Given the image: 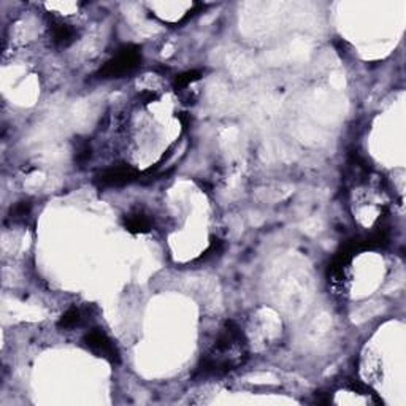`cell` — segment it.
<instances>
[{
    "label": "cell",
    "mask_w": 406,
    "mask_h": 406,
    "mask_svg": "<svg viewBox=\"0 0 406 406\" xmlns=\"http://www.w3.org/2000/svg\"><path fill=\"white\" fill-rule=\"evenodd\" d=\"M140 174L132 165L118 164L111 165L97 175V182L102 187H119L139 180Z\"/></svg>",
    "instance_id": "cell-4"
},
{
    "label": "cell",
    "mask_w": 406,
    "mask_h": 406,
    "mask_svg": "<svg viewBox=\"0 0 406 406\" xmlns=\"http://www.w3.org/2000/svg\"><path fill=\"white\" fill-rule=\"evenodd\" d=\"M124 227L130 233H148L152 228V219L143 210H134L126 215Z\"/></svg>",
    "instance_id": "cell-6"
},
{
    "label": "cell",
    "mask_w": 406,
    "mask_h": 406,
    "mask_svg": "<svg viewBox=\"0 0 406 406\" xmlns=\"http://www.w3.org/2000/svg\"><path fill=\"white\" fill-rule=\"evenodd\" d=\"M83 342L86 348L91 349L94 354H97L99 357H104L111 363L119 362V353L118 348L115 346V343L111 342L108 335L100 329H93L84 335Z\"/></svg>",
    "instance_id": "cell-3"
},
{
    "label": "cell",
    "mask_w": 406,
    "mask_h": 406,
    "mask_svg": "<svg viewBox=\"0 0 406 406\" xmlns=\"http://www.w3.org/2000/svg\"><path fill=\"white\" fill-rule=\"evenodd\" d=\"M30 213V203L29 202H19L16 206L12 210V217L13 219H24L25 216H29Z\"/></svg>",
    "instance_id": "cell-10"
},
{
    "label": "cell",
    "mask_w": 406,
    "mask_h": 406,
    "mask_svg": "<svg viewBox=\"0 0 406 406\" xmlns=\"http://www.w3.org/2000/svg\"><path fill=\"white\" fill-rule=\"evenodd\" d=\"M93 156V150H91V145L88 141H81L78 143V148H76V154H75V160L78 164H86Z\"/></svg>",
    "instance_id": "cell-9"
},
{
    "label": "cell",
    "mask_w": 406,
    "mask_h": 406,
    "mask_svg": "<svg viewBox=\"0 0 406 406\" xmlns=\"http://www.w3.org/2000/svg\"><path fill=\"white\" fill-rule=\"evenodd\" d=\"M49 37L56 48H67L78 37V32L72 24L62 19H53L49 24Z\"/></svg>",
    "instance_id": "cell-5"
},
{
    "label": "cell",
    "mask_w": 406,
    "mask_h": 406,
    "mask_svg": "<svg viewBox=\"0 0 406 406\" xmlns=\"http://www.w3.org/2000/svg\"><path fill=\"white\" fill-rule=\"evenodd\" d=\"M141 62V51L135 45L123 47L113 59H110L104 67L99 70V78H121L134 72Z\"/></svg>",
    "instance_id": "cell-2"
},
{
    "label": "cell",
    "mask_w": 406,
    "mask_h": 406,
    "mask_svg": "<svg viewBox=\"0 0 406 406\" xmlns=\"http://www.w3.org/2000/svg\"><path fill=\"white\" fill-rule=\"evenodd\" d=\"M248 357L246 339L237 322L227 321L217 335L211 351L202 359L199 373L203 377L210 374H226L245 363Z\"/></svg>",
    "instance_id": "cell-1"
},
{
    "label": "cell",
    "mask_w": 406,
    "mask_h": 406,
    "mask_svg": "<svg viewBox=\"0 0 406 406\" xmlns=\"http://www.w3.org/2000/svg\"><path fill=\"white\" fill-rule=\"evenodd\" d=\"M81 319H83V316H81V309L72 307L62 314V318L59 319L58 326L64 330H72L80 326Z\"/></svg>",
    "instance_id": "cell-7"
},
{
    "label": "cell",
    "mask_w": 406,
    "mask_h": 406,
    "mask_svg": "<svg viewBox=\"0 0 406 406\" xmlns=\"http://www.w3.org/2000/svg\"><path fill=\"white\" fill-rule=\"evenodd\" d=\"M200 78H202L200 70H191V72L178 75L175 78L174 86L178 91H182V89H186L187 86H191L192 83H195V81H199Z\"/></svg>",
    "instance_id": "cell-8"
}]
</instances>
